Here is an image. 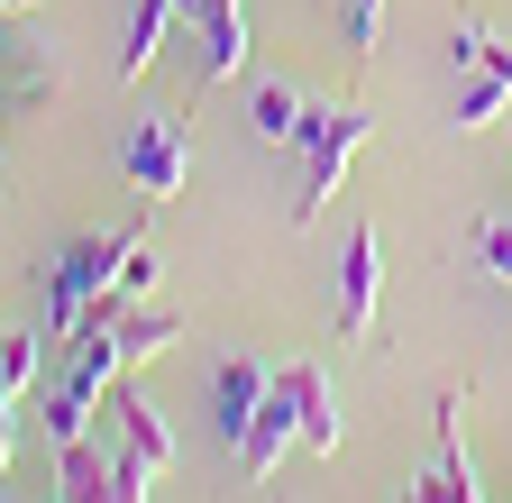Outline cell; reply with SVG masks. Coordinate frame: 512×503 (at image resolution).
I'll return each instance as SVG.
<instances>
[{
  "label": "cell",
  "mask_w": 512,
  "mask_h": 503,
  "mask_svg": "<svg viewBox=\"0 0 512 503\" xmlns=\"http://www.w3.org/2000/svg\"><path fill=\"white\" fill-rule=\"evenodd\" d=\"M375 138V119L357 101H311L302 119V193H293V229H311L320 211L339 202V183H348V156Z\"/></svg>",
  "instance_id": "6da1fadb"
},
{
  "label": "cell",
  "mask_w": 512,
  "mask_h": 503,
  "mask_svg": "<svg viewBox=\"0 0 512 503\" xmlns=\"http://www.w3.org/2000/svg\"><path fill=\"white\" fill-rule=\"evenodd\" d=\"M147 458L110 449V439H64L55 449V503H147Z\"/></svg>",
  "instance_id": "7a4b0ae2"
},
{
  "label": "cell",
  "mask_w": 512,
  "mask_h": 503,
  "mask_svg": "<svg viewBox=\"0 0 512 503\" xmlns=\"http://www.w3.org/2000/svg\"><path fill=\"white\" fill-rule=\"evenodd\" d=\"M311 385H320V366H275V394L256 403V421L238 430V449H229L247 476H275L284 449H302V403H311Z\"/></svg>",
  "instance_id": "3957f363"
},
{
  "label": "cell",
  "mask_w": 512,
  "mask_h": 503,
  "mask_svg": "<svg viewBox=\"0 0 512 503\" xmlns=\"http://www.w3.org/2000/svg\"><path fill=\"white\" fill-rule=\"evenodd\" d=\"M448 55H458V74H467L458 110H448V129H494V119L512 110V37L458 28V37H448Z\"/></svg>",
  "instance_id": "277c9868"
},
{
  "label": "cell",
  "mask_w": 512,
  "mask_h": 503,
  "mask_svg": "<svg viewBox=\"0 0 512 503\" xmlns=\"http://www.w3.org/2000/svg\"><path fill=\"white\" fill-rule=\"evenodd\" d=\"M119 247H128V238H74V247L55 257V275H46V330H64V339L83 330V311H92V302L110 293V275H119Z\"/></svg>",
  "instance_id": "5b68a950"
},
{
  "label": "cell",
  "mask_w": 512,
  "mask_h": 503,
  "mask_svg": "<svg viewBox=\"0 0 512 503\" xmlns=\"http://www.w3.org/2000/svg\"><path fill=\"white\" fill-rule=\"evenodd\" d=\"M183 174H192V129H183L174 110H147L138 138H128V183H138L147 202H174Z\"/></svg>",
  "instance_id": "8992f818"
},
{
  "label": "cell",
  "mask_w": 512,
  "mask_h": 503,
  "mask_svg": "<svg viewBox=\"0 0 512 503\" xmlns=\"http://www.w3.org/2000/svg\"><path fill=\"white\" fill-rule=\"evenodd\" d=\"M375 293H384V229H348V257H339V330L366 339L375 330Z\"/></svg>",
  "instance_id": "52a82bcc"
},
{
  "label": "cell",
  "mask_w": 512,
  "mask_h": 503,
  "mask_svg": "<svg viewBox=\"0 0 512 503\" xmlns=\"http://www.w3.org/2000/svg\"><path fill=\"white\" fill-rule=\"evenodd\" d=\"M110 421H119V449H128V458H147L156 476L174 467V430H165V412H156L138 385H128V375L110 385Z\"/></svg>",
  "instance_id": "ba28073f"
},
{
  "label": "cell",
  "mask_w": 512,
  "mask_h": 503,
  "mask_svg": "<svg viewBox=\"0 0 512 503\" xmlns=\"http://www.w3.org/2000/svg\"><path fill=\"white\" fill-rule=\"evenodd\" d=\"M202 74L211 83H238L247 74V0H202Z\"/></svg>",
  "instance_id": "9c48e42d"
},
{
  "label": "cell",
  "mask_w": 512,
  "mask_h": 503,
  "mask_svg": "<svg viewBox=\"0 0 512 503\" xmlns=\"http://www.w3.org/2000/svg\"><path fill=\"white\" fill-rule=\"evenodd\" d=\"M302 119H311V101H302L284 74H256V83H247V129L266 138V147H302Z\"/></svg>",
  "instance_id": "30bf717a"
},
{
  "label": "cell",
  "mask_w": 512,
  "mask_h": 503,
  "mask_svg": "<svg viewBox=\"0 0 512 503\" xmlns=\"http://www.w3.org/2000/svg\"><path fill=\"white\" fill-rule=\"evenodd\" d=\"M458 394H439V458H430V485H439V503H485V485H476V458H467V439H458Z\"/></svg>",
  "instance_id": "8fae6325"
},
{
  "label": "cell",
  "mask_w": 512,
  "mask_h": 503,
  "mask_svg": "<svg viewBox=\"0 0 512 503\" xmlns=\"http://www.w3.org/2000/svg\"><path fill=\"white\" fill-rule=\"evenodd\" d=\"M211 394H220V439H229V449H238V430L256 421V403H266V394H275V366H256V357H229Z\"/></svg>",
  "instance_id": "7c38bea8"
},
{
  "label": "cell",
  "mask_w": 512,
  "mask_h": 503,
  "mask_svg": "<svg viewBox=\"0 0 512 503\" xmlns=\"http://www.w3.org/2000/svg\"><path fill=\"white\" fill-rule=\"evenodd\" d=\"M110 330H119V357L138 366V357H165V348L183 339V311H156V302H128V311H119Z\"/></svg>",
  "instance_id": "4fadbf2b"
},
{
  "label": "cell",
  "mask_w": 512,
  "mask_h": 503,
  "mask_svg": "<svg viewBox=\"0 0 512 503\" xmlns=\"http://www.w3.org/2000/svg\"><path fill=\"white\" fill-rule=\"evenodd\" d=\"M165 19H183L174 0H138V10H128V46H119V65H110L119 83H138V74L156 65V46H165Z\"/></svg>",
  "instance_id": "5bb4252c"
},
{
  "label": "cell",
  "mask_w": 512,
  "mask_h": 503,
  "mask_svg": "<svg viewBox=\"0 0 512 503\" xmlns=\"http://www.w3.org/2000/svg\"><path fill=\"white\" fill-rule=\"evenodd\" d=\"M37 339H46V330H0V403H19V394L37 385V357H46Z\"/></svg>",
  "instance_id": "9a60e30c"
},
{
  "label": "cell",
  "mask_w": 512,
  "mask_h": 503,
  "mask_svg": "<svg viewBox=\"0 0 512 503\" xmlns=\"http://www.w3.org/2000/svg\"><path fill=\"white\" fill-rule=\"evenodd\" d=\"M37 421H46V439H55V449H64V439H92V421H101V403H92V394H74V385H55Z\"/></svg>",
  "instance_id": "2e32d148"
},
{
  "label": "cell",
  "mask_w": 512,
  "mask_h": 503,
  "mask_svg": "<svg viewBox=\"0 0 512 503\" xmlns=\"http://www.w3.org/2000/svg\"><path fill=\"white\" fill-rule=\"evenodd\" d=\"M467 247H476V266H494L512 284V211H476L467 220Z\"/></svg>",
  "instance_id": "e0dca14e"
},
{
  "label": "cell",
  "mask_w": 512,
  "mask_h": 503,
  "mask_svg": "<svg viewBox=\"0 0 512 503\" xmlns=\"http://www.w3.org/2000/svg\"><path fill=\"white\" fill-rule=\"evenodd\" d=\"M302 449H320V458L339 449V385H330V375H320L311 403H302Z\"/></svg>",
  "instance_id": "ac0fdd59"
},
{
  "label": "cell",
  "mask_w": 512,
  "mask_h": 503,
  "mask_svg": "<svg viewBox=\"0 0 512 503\" xmlns=\"http://www.w3.org/2000/svg\"><path fill=\"white\" fill-rule=\"evenodd\" d=\"M147 293H156V247L128 238L119 247V275H110V302H147Z\"/></svg>",
  "instance_id": "d6986e66"
},
{
  "label": "cell",
  "mask_w": 512,
  "mask_h": 503,
  "mask_svg": "<svg viewBox=\"0 0 512 503\" xmlns=\"http://www.w3.org/2000/svg\"><path fill=\"white\" fill-rule=\"evenodd\" d=\"M0 83H28V92L46 101V92H55V55H46L37 37H28V55H10V74H0Z\"/></svg>",
  "instance_id": "ffe728a7"
},
{
  "label": "cell",
  "mask_w": 512,
  "mask_h": 503,
  "mask_svg": "<svg viewBox=\"0 0 512 503\" xmlns=\"http://www.w3.org/2000/svg\"><path fill=\"white\" fill-rule=\"evenodd\" d=\"M339 19H348V46L366 55V46H375V28H384V0H339Z\"/></svg>",
  "instance_id": "44dd1931"
},
{
  "label": "cell",
  "mask_w": 512,
  "mask_h": 503,
  "mask_svg": "<svg viewBox=\"0 0 512 503\" xmlns=\"http://www.w3.org/2000/svg\"><path fill=\"white\" fill-rule=\"evenodd\" d=\"M394 503H439V485H430V467H421V476H403V485H394Z\"/></svg>",
  "instance_id": "7402d4cb"
},
{
  "label": "cell",
  "mask_w": 512,
  "mask_h": 503,
  "mask_svg": "<svg viewBox=\"0 0 512 503\" xmlns=\"http://www.w3.org/2000/svg\"><path fill=\"white\" fill-rule=\"evenodd\" d=\"M0 476H10V403H0Z\"/></svg>",
  "instance_id": "603a6c76"
},
{
  "label": "cell",
  "mask_w": 512,
  "mask_h": 503,
  "mask_svg": "<svg viewBox=\"0 0 512 503\" xmlns=\"http://www.w3.org/2000/svg\"><path fill=\"white\" fill-rule=\"evenodd\" d=\"M0 74H10V37H0Z\"/></svg>",
  "instance_id": "cb8c5ba5"
},
{
  "label": "cell",
  "mask_w": 512,
  "mask_h": 503,
  "mask_svg": "<svg viewBox=\"0 0 512 503\" xmlns=\"http://www.w3.org/2000/svg\"><path fill=\"white\" fill-rule=\"evenodd\" d=\"M0 10H37V0H0Z\"/></svg>",
  "instance_id": "d4e9b609"
}]
</instances>
